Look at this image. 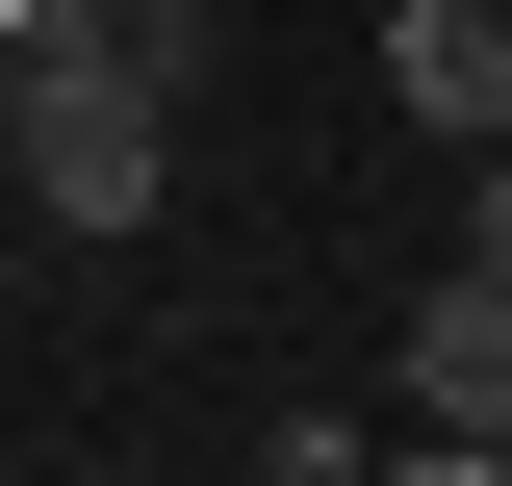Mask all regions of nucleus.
<instances>
[{
	"label": "nucleus",
	"instance_id": "f257e3e1",
	"mask_svg": "<svg viewBox=\"0 0 512 486\" xmlns=\"http://www.w3.org/2000/svg\"><path fill=\"white\" fill-rule=\"evenodd\" d=\"M154 180H180V103L128 52H26V205L52 231H154Z\"/></svg>",
	"mask_w": 512,
	"mask_h": 486
},
{
	"label": "nucleus",
	"instance_id": "f03ea898",
	"mask_svg": "<svg viewBox=\"0 0 512 486\" xmlns=\"http://www.w3.org/2000/svg\"><path fill=\"white\" fill-rule=\"evenodd\" d=\"M384 103L436 128V154H512V26L487 0H384Z\"/></svg>",
	"mask_w": 512,
	"mask_h": 486
},
{
	"label": "nucleus",
	"instance_id": "7ed1b4c3",
	"mask_svg": "<svg viewBox=\"0 0 512 486\" xmlns=\"http://www.w3.org/2000/svg\"><path fill=\"white\" fill-rule=\"evenodd\" d=\"M410 435H512V282H487V256L410 307Z\"/></svg>",
	"mask_w": 512,
	"mask_h": 486
},
{
	"label": "nucleus",
	"instance_id": "20e7f679",
	"mask_svg": "<svg viewBox=\"0 0 512 486\" xmlns=\"http://www.w3.org/2000/svg\"><path fill=\"white\" fill-rule=\"evenodd\" d=\"M205 26H231V0H128V77L180 103V77H205Z\"/></svg>",
	"mask_w": 512,
	"mask_h": 486
},
{
	"label": "nucleus",
	"instance_id": "39448f33",
	"mask_svg": "<svg viewBox=\"0 0 512 486\" xmlns=\"http://www.w3.org/2000/svg\"><path fill=\"white\" fill-rule=\"evenodd\" d=\"M0 52H128V0H0Z\"/></svg>",
	"mask_w": 512,
	"mask_h": 486
},
{
	"label": "nucleus",
	"instance_id": "423d86ee",
	"mask_svg": "<svg viewBox=\"0 0 512 486\" xmlns=\"http://www.w3.org/2000/svg\"><path fill=\"white\" fill-rule=\"evenodd\" d=\"M256 486H384V461H359V435L308 410V435H256Z\"/></svg>",
	"mask_w": 512,
	"mask_h": 486
},
{
	"label": "nucleus",
	"instance_id": "0eeeda50",
	"mask_svg": "<svg viewBox=\"0 0 512 486\" xmlns=\"http://www.w3.org/2000/svg\"><path fill=\"white\" fill-rule=\"evenodd\" d=\"M461 256H487V282H512V154H461Z\"/></svg>",
	"mask_w": 512,
	"mask_h": 486
},
{
	"label": "nucleus",
	"instance_id": "6e6552de",
	"mask_svg": "<svg viewBox=\"0 0 512 486\" xmlns=\"http://www.w3.org/2000/svg\"><path fill=\"white\" fill-rule=\"evenodd\" d=\"M384 486H512V435H410V461H384Z\"/></svg>",
	"mask_w": 512,
	"mask_h": 486
},
{
	"label": "nucleus",
	"instance_id": "1a4fd4ad",
	"mask_svg": "<svg viewBox=\"0 0 512 486\" xmlns=\"http://www.w3.org/2000/svg\"><path fill=\"white\" fill-rule=\"evenodd\" d=\"M487 26H512V0H487Z\"/></svg>",
	"mask_w": 512,
	"mask_h": 486
}]
</instances>
